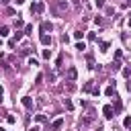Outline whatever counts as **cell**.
I'll return each instance as SVG.
<instances>
[{"instance_id":"11","label":"cell","mask_w":131,"mask_h":131,"mask_svg":"<svg viewBox=\"0 0 131 131\" xmlns=\"http://www.w3.org/2000/svg\"><path fill=\"white\" fill-rule=\"evenodd\" d=\"M123 125H125V129L131 131V117H125V119H123Z\"/></svg>"},{"instance_id":"26","label":"cell","mask_w":131,"mask_h":131,"mask_svg":"<svg viewBox=\"0 0 131 131\" xmlns=\"http://www.w3.org/2000/svg\"><path fill=\"white\" fill-rule=\"evenodd\" d=\"M94 2H96V6H98V8H102V6H104V0H94Z\"/></svg>"},{"instance_id":"15","label":"cell","mask_w":131,"mask_h":131,"mask_svg":"<svg viewBox=\"0 0 131 131\" xmlns=\"http://www.w3.org/2000/svg\"><path fill=\"white\" fill-rule=\"evenodd\" d=\"M84 90H86V92H92V82H86V84H84Z\"/></svg>"},{"instance_id":"28","label":"cell","mask_w":131,"mask_h":131,"mask_svg":"<svg viewBox=\"0 0 131 131\" xmlns=\"http://www.w3.org/2000/svg\"><path fill=\"white\" fill-rule=\"evenodd\" d=\"M127 25H129V27H131V14H129V18H127Z\"/></svg>"},{"instance_id":"1","label":"cell","mask_w":131,"mask_h":131,"mask_svg":"<svg viewBox=\"0 0 131 131\" xmlns=\"http://www.w3.org/2000/svg\"><path fill=\"white\" fill-rule=\"evenodd\" d=\"M49 8H51V12H53L55 16H61V14L66 12V8H68V2H66V0H51Z\"/></svg>"},{"instance_id":"24","label":"cell","mask_w":131,"mask_h":131,"mask_svg":"<svg viewBox=\"0 0 131 131\" xmlns=\"http://www.w3.org/2000/svg\"><path fill=\"white\" fill-rule=\"evenodd\" d=\"M14 39H16V41H20V39H23V33H18V31H16V33H14Z\"/></svg>"},{"instance_id":"17","label":"cell","mask_w":131,"mask_h":131,"mask_svg":"<svg viewBox=\"0 0 131 131\" xmlns=\"http://www.w3.org/2000/svg\"><path fill=\"white\" fill-rule=\"evenodd\" d=\"M20 53H23V55H29V53H31V47H23Z\"/></svg>"},{"instance_id":"33","label":"cell","mask_w":131,"mask_h":131,"mask_svg":"<svg viewBox=\"0 0 131 131\" xmlns=\"http://www.w3.org/2000/svg\"><path fill=\"white\" fill-rule=\"evenodd\" d=\"M0 43H2V41H0Z\"/></svg>"},{"instance_id":"7","label":"cell","mask_w":131,"mask_h":131,"mask_svg":"<svg viewBox=\"0 0 131 131\" xmlns=\"http://www.w3.org/2000/svg\"><path fill=\"white\" fill-rule=\"evenodd\" d=\"M61 127H63V119H55V121H53V125H51V129H53V131H57V129H61Z\"/></svg>"},{"instance_id":"14","label":"cell","mask_w":131,"mask_h":131,"mask_svg":"<svg viewBox=\"0 0 131 131\" xmlns=\"http://www.w3.org/2000/svg\"><path fill=\"white\" fill-rule=\"evenodd\" d=\"M108 49V41H100V51H106Z\"/></svg>"},{"instance_id":"13","label":"cell","mask_w":131,"mask_h":131,"mask_svg":"<svg viewBox=\"0 0 131 131\" xmlns=\"http://www.w3.org/2000/svg\"><path fill=\"white\" fill-rule=\"evenodd\" d=\"M104 94H106V96H115V88H113V86H108V88L104 90Z\"/></svg>"},{"instance_id":"19","label":"cell","mask_w":131,"mask_h":131,"mask_svg":"<svg viewBox=\"0 0 131 131\" xmlns=\"http://www.w3.org/2000/svg\"><path fill=\"white\" fill-rule=\"evenodd\" d=\"M111 68L117 72V70H121V63H119V61H113V66H111Z\"/></svg>"},{"instance_id":"25","label":"cell","mask_w":131,"mask_h":131,"mask_svg":"<svg viewBox=\"0 0 131 131\" xmlns=\"http://www.w3.org/2000/svg\"><path fill=\"white\" fill-rule=\"evenodd\" d=\"M45 121V115H37V123H43Z\"/></svg>"},{"instance_id":"5","label":"cell","mask_w":131,"mask_h":131,"mask_svg":"<svg viewBox=\"0 0 131 131\" xmlns=\"http://www.w3.org/2000/svg\"><path fill=\"white\" fill-rule=\"evenodd\" d=\"M39 41H41L43 45H51V37H49L47 33H41V37H39Z\"/></svg>"},{"instance_id":"8","label":"cell","mask_w":131,"mask_h":131,"mask_svg":"<svg viewBox=\"0 0 131 131\" xmlns=\"http://www.w3.org/2000/svg\"><path fill=\"white\" fill-rule=\"evenodd\" d=\"M23 104H25V108H29V111L33 108V100H31L29 96H25V98H23Z\"/></svg>"},{"instance_id":"4","label":"cell","mask_w":131,"mask_h":131,"mask_svg":"<svg viewBox=\"0 0 131 131\" xmlns=\"http://www.w3.org/2000/svg\"><path fill=\"white\" fill-rule=\"evenodd\" d=\"M41 31H43V33H51V31H53V25L47 23V20H43V23H41Z\"/></svg>"},{"instance_id":"9","label":"cell","mask_w":131,"mask_h":131,"mask_svg":"<svg viewBox=\"0 0 131 131\" xmlns=\"http://www.w3.org/2000/svg\"><path fill=\"white\" fill-rule=\"evenodd\" d=\"M8 33H10V29H8L6 25H2V27H0V37H6Z\"/></svg>"},{"instance_id":"6","label":"cell","mask_w":131,"mask_h":131,"mask_svg":"<svg viewBox=\"0 0 131 131\" xmlns=\"http://www.w3.org/2000/svg\"><path fill=\"white\" fill-rule=\"evenodd\" d=\"M43 10H45V6H43L41 2H37V4L31 6V12H43Z\"/></svg>"},{"instance_id":"23","label":"cell","mask_w":131,"mask_h":131,"mask_svg":"<svg viewBox=\"0 0 131 131\" xmlns=\"http://www.w3.org/2000/svg\"><path fill=\"white\" fill-rule=\"evenodd\" d=\"M82 35H84L82 31H76V33H74V37H76V39H82Z\"/></svg>"},{"instance_id":"2","label":"cell","mask_w":131,"mask_h":131,"mask_svg":"<svg viewBox=\"0 0 131 131\" xmlns=\"http://www.w3.org/2000/svg\"><path fill=\"white\" fill-rule=\"evenodd\" d=\"M102 115H104L106 119H113V117H115V108H113L111 104H106V106L102 108Z\"/></svg>"},{"instance_id":"10","label":"cell","mask_w":131,"mask_h":131,"mask_svg":"<svg viewBox=\"0 0 131 131\" xmlns=\"http://www.w3.org/2000/svg\"><path fill=\"white\" fill-rule=\"evenodd\" d=\"M63 106H66L68 111H72V108H74V104H72V100H70V98H63Z\"/></svg>"},{"instance_id":"31","label":"cell","mask_w":131,"mask_h":131,"mask_svg":"<svg viewBox=\"0 0 131 131\" xmlns=\"http://www.w3.org/2000/svg\"><path fill=\"white\" fill-rule=\"evenodd\" d=\"M6 2H8V0H0V4H6Z\"/></svg>"},{"instance_id":"29","label":"cell","mask_w":131,"mask_h":131,"mask_svg":"<svg viewBox=\"0 0 131 131\" xmlns=\"http://www.w3.org/2000/svg\"><path fill=\"white\" fill-rule=\"evenodd\" d=\"M2 94H4V88H2V86H0V96H2Z\"/></svg>"},{"instance_id":"12","label":"cell","mask_w":131,"mask_h":131,"mask_svg":"<svg viewBox=\"0 0 131 131\" xmlns=\"http://www.w3.org/2000/svg\"><path fill=\"white\" fill-rule=\"evenodd\" d=\"M66 90H68V92H74V90H76V84H74V82H68Z\"/></svg>"},{"instance_id":"22","label":"cell","mask_w":131,"mask_h":131,"mask_svg":"<svg viewBox=\"0 0 131 131\" xmlns=\"http://www.w3.org/2000/svg\"><path fill=\"white\" fill-rule=\"evenodd\" d=\"M31 31H33V25H27V27H25V33H27V35H29V33H31Z\"/></svg>"},{"instance_id":"16","label":"cell","mask_w":131,"mask_h":131,"mask_svg":"<svg viewBox=\"0 0 131 131\" xmlns=\"http://www.w3.org/2000/svg\"><path fill=\"white\" fill-rule=\"evenodd\" d=\"M115 98H117V96H115ZM121 106H123V102L117 98V100H115V108H117V111H121Z\"/></svg>"},{"instance_id":"30","label":"cell","mask_w":131,"mask_h":131,"mask_svg":"<svg viewBox=\"0 0 131 131\" xmlns=\"http://www.w3.org/2000/svg\"><path fill=\"white\" fill-rule=\"evenodd\" d=\"M125 6H131V0H127V2H125Z\"/></svg>"},{"instance_id":"18","label":"cell","mask_w":131,"mask_h":131,"mask_svg":"<svg viewBox=\"0 0 131 131\" xmlns=\"http://www.w3.org/2000/svg\"><path fill=\"white\" fill-rule=\"evenodd\" d=\"M43 57L49 59V57H51V49H45V51H43Z\"/></svg>"},{"instance_id":"27","label":"cell","mask_w":131,"mask_h":131,"mask_svg":"<svg viewBox=\"0 0 131 131\" xmlns=\"http://www.w3.org/2000/svg\"><path fill=\"white\" fill-rule=\"evenodd\" d=\"M29 131H39V127H31V129H29Z\"/></svg>"},{"instance_id":"3","label":"cell","mask_w":131,"mask_h":131,"mask_svg":"<svg viewBox=\"0 0 131 131\" xmlns=\"http://www.w3.org/2000/svg\"><path fill=\"white\" fill-rule=\"evenodd\" d=\"M66 76H68V80H70V82H74V80H76V76H78V70H76V68H68V74H66Z\"/></svg>"},{"instance_id":"32","label":"cell","mask_w":131,"mask_h":131,"mask_svg":"<svg viewBox=\"0 0 131 131\" xmlns=\"http://www.w3.org/2000/svg\"><path fill=\"white\" fill-rule=\"evenodd\" d=\"M0 131H6V129H2V127H0Z\"/></svg>"},{"instance_id":"20","label":"cell","mask_w":131,"mask_h":131,"mask_svg":"<svg viewBox=\"0 0 131 131\" xmlns=\"http://www.w3.org/2000/svg\"><path fill=\"white\" fill-rule=\"evenodd\" d=\"M76 49H78V51H84V49H86V45H84V43H78V45H76Z\"/></svg>"},{"instance_id":"21","label":"cell","mask_w":131,"mask_h":131,"mask_svg":"<svg viewBox=\"0 0 131 131\" xmlns=\"http://www.w3.org/2000/svg\"><path fill=\"white\" fill-rule=\"evenodd\" d=\"M94 23H96V25H104V20H102L100 16H96V18H94Z\"/></svg>"}]
</instances>
